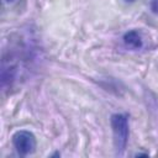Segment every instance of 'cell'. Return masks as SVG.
<instances>
[{"mask_svg":"<svg viewBox=\"0 0 158 158\" xmlns=\"http://www.w3.org/2000/svg\"><path fill=\"white\" fill-rule=\"evenodd\" d=\"M122 40H123V43L128 48H132V49H139L143 46L142 37H141L139 32L136 31V30H131V31L126 32L123 35V38Z\"/></svg>","mask_w":158,"mask_h":158,"instance_id":"3","label":"cell"},{"mask_svg":"<svg viewBox=\"0 0 158 158\" xmlns=\"http://www.w3.org/2000/svg\"><path fill=\"white\" fill-rule=\"evenodd\" d=\"M152 10H153V12L158 14V0H154L152 2Z\"/></svg>","mask_w":158,"mask_h":158,"instance_id":"4","label":"cell"},{"mask_svg":"<svg viewBox=\"0 0 158 158\" xmlns=\"http://www.w3.org/2000/svg\"><path fill=\"white\" fill-rule=\"evenodd\" d=\"M125 1H126V2H133L135 0H125Z\"/></svg>","mask_w":158,"mask_h":158,"instance_id":"6","label":"cell"},{"mask_svg":"<svg viewBox=\"0 0 158 158\" xmlns=\"http://www.w3.org/2000/svg\"><path fill=\"white\" fill-rule=\"evenodd\" d=\"M112 135H114V146L116 149V154L121 156L128 142V117L125 114H114L110 118Z\"/></svg>","mask_w":158,"mask_h":158,"instance_id":"1","label":"cell"},{"mask_svg":"<svg viewBox=\"0 0 158 158\" xmlns=\"http://www.w3.org/2000/svg\"><path fill=\"white\" fill-rule=\"evenodd\" d=\"M12 144L20 156H28L35 152L37 142L32 132L27 130H20L12 136Z\"/></svg>","mask_w":158,"mask_h":158,"instance_id":"2","label":"cell"},{"mask_svg":"<svg viewBox=\"0 0 158 158\" xmlns=\"http://www.w3.org/2000/svg\"><path fill=\"white\" fill-rule=\"evenodd\" d=\"M15 0H5V2H7V4H11V2H14Z\"/></svg>","mask_w":158,"mask_h":158,"instance_id":"5","label":"cell"}]
</instances>
